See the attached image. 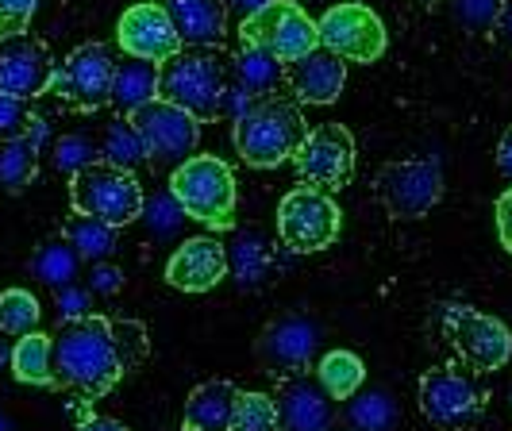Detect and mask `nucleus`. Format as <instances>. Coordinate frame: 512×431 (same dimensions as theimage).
Returning a JSON list of instances; mask_svg holds the SVG:
<instances>
[{"label":"nucleus","mask_w":512,"mask_h":431,"mask_svg":"<svg viewBox=\"0 0 512 431\" xmlns=\"http://www.w3.org/2000/svg\"><path fill=\"white\" fill-rule=\"evenodd\" d=\"M139 362H147V328L139 320H108L89 312L62 320V328L51 335L54 385L77 393L81 401L112 393Z\"/></svg>","instance_id":"nucleus-1"},{"label":"nucleus","mask_w":512,"mask_h":431,"mask_svg":"<svg viewBox=\"0 0 512 431\" xmlns=\"http://www.w3.org/2000/svg\"><path fill=\"white\" fill-rule=\"evenodd\" d=\"M305 135L308 124L297 101L262 97L235 120V151L255 170H274V166H282L297 154Z\"/></svg>","instance_id":"nucleus-2"},{"label":"nucleus","mask_w":512,"mask_h":431,"mask_svg":"<svg viewBox=\"0 0 512 431\" xmlns=\"http://www.w3.org/2000/svg\"><path fill=\"white\" fill-rule=\"evenodd\" d=\"M228 93V62L212 47H181L158 66V97L197 120H216Z\"/></svg>","instance_id":"nucleus-3"},{"label":"nucleus","mask_w":512,"mask_h":431,"mask_svg":"<svg viewBox=\"0 0 512 431\" xmlns=\"http://www.w3.org/2000/svg\"><path fill=\"white\" fill-rule=\"evenodd\" d=\"M170 193L181 204V212L205 228L228 231L235 228V174L216 154H189L170 174Z\"/></svg>","instance_id":"nucleus-4"},{"label":"nucleus","mask_w":512,"mask_h":431,"mask_svg":"<svg viewBox=\"0 0 512 431\" xmlns=\"http://www.w3.org/2000/svg\"><path fill=\"white\" fill-rule=\"evenodd\" d=\"M143 185L131 170H120L112 162H89L70 178V204L81 216H97L112 228H128L143 216Z\"/></svg>","instance_id":"nucleus-5"},{"label":"nucleus","mask_w":512,"mask_h":431,"mask_svg":"<svg viewBox=\"0 0 512 431\" xmlns=\"http://www.w3.org/2000/svg\"><path fill=\"white\" fill-rule=\"evenodd\" d=\"M239 43L262 47L289 66L308 51H316L320 35H316V20H308V12L297 0H270L266 8H258L255 16L239 24Z\"/></svg>","instance_id":"nucleus-6"},{"label":"nucleus","mask_w":512,"mask_h":431,"mask_svg":"<svg viewBox=\"0 0 512 431\" xmlns=\"http://www.w3.org/2000/svg\"><path fill=\"white\" fill-rule=\"evenodd\" d=\"M420 412L439 431H466L482 420L486 393L459 366H432L420 378Z\"/></svg>","instance_id":"nucleus-7"},{"label":"nucleus","mask_w":512,"mask_h":431,"mask_svg":"<svg viewBox=\"0 0 512 431\" xmlns=\"http://www.w3.org/2000/svg\"><path fill=\"white\" fill-rule=\"evenodd\" d=\"M128 124L135 127V135L147 151V162L154 166H174V162L181 166L189 154H197V143H201V120L162 97L135 108Z\"/></svg>","instance_id":"nucleus-8"},{"label":"nucleus","mask_w":512,"mask_h":431,"mask_svg":"<svg viewBox=\"0 0 512 431\" xmlns=\"http://www.w3.org/2000/svg\"><path fill=\"white\" fill-rule=\"evenodd\" d=\"M339 224H343V212L332 201V193L312 189V185H297L278 204V235L285 247L301 254L332 247L339 239Z\"/></svg>","instance_id":"nucleus-9"},{"label":"nucleus","mask_w":512,"mask_h":431,"mask_svg":"<svg viewBox=\"0 0 512 431\" xmlns=\"http://www.w3.org/2000/svg\"><path fill=\"white\" fill-rule=\"evenodd\" d=\"M316 35H320V47L339 54L343 62H378L389 51L385 24L374 16V8H366L359 0L328 8L316 20Z\"/></svg>","instance_id":"nucleus-10"},{"label":"nucleus","mask_w":512,"mask_h":431,"mask_svg":"<svg viewBox=\"0 0 512 431\" xmlns=\"http://www.w3.org/2000/svg\"><path fill=\"white\" fill-rule=\"evenodd\" d=\"M443 331L451 335L455 351H459L474 370L493 374L501 366H509L512 358V335L501 320H493L486 312L470 305H443Z\"/></svg>","instance_id":"nucleus-11"},{"label":"nucleus","mask_w":512,"mask_h":431,"mask_svg":"<svg viewBox=\"0 0 512 431\" xmlns=\"http://www.w3.org/2000/svg\"><path fill=\"white\" fill-rule=\"evenodd\" d=\"M301 185L335 193L355 174V135L343 124H320L305 135V143L293 154Z\"/></svg>","instance_id":"nucleus-12"},{"label":"nucleus","mask_w":512,"mask_h":431,"mask_svg":"<svg viewBox=\"0 0 512 431\" xmlns=\"http://www.w3.org/2000/svg\"><path fill=\"white\" fill-rule=\"evenodd\" d=\"M112 74H116L112 51L104 43H81L77 51H70L62 66H54L47 93L93 112V108L112 101Z\"/></svg>","instance_id":"nucleus-13"},{"label":"nucleus","mask_w":512,"mask_h":431,"mask_svg":"<svg viewBox=\"0 0 512 431\" xmlns=\"http://www.w3.org/2000/svg\"><path fill=\"white\" fill-rule=\"evenodd\" d=\"M378 201L393 220H420L439 204L443 178L439 166L428 158H409V162H389L378 174Z\"/></svg>","instance_id":"nucleus-14"},{"label":"nucleus","mask_w":512,"mask_h":431,"mask_svg":"<svg viewBox=\"0 0 512 431\" xmlns=\"http://www.w3.org/2000/svg\"><path fill=\"white\" fill-rule=\"evenodd\" d=\"M54 77L51 47L35 35H8L0 39V93L16 101H35L47 93Z\"/></svg>","instance_id":"nucleus-15"},{"label":"nucleus","mask_w":512,"mask_h":431,"mask_svg":"<svg viewBox=\"0 0 512 431\" xmlns=\"http://www.w3.org/2000/svg\"><path fill=\"white\" fill-rule=\"evenodd\" d=\"M116 43L128 58H147V62H166L181 51V35L166 12V4H154V0L131 4L120 16Z\"/></svg>","instance_id":"nucleus-16"},{"label":"nucleus","mask_w":512,"mask_h":431,"mask_svg":"<svg viewBox=\"0 0 512 431\" xmlns=\"http://www.w3.org/2000/svg\"><path fill=\"white\" fill-rule=\"evenodd\" d=\"M274 405H278V431H332L335 424L332 397L308 370L282 378Z\"/></svg>","instance_id":"nucleus-17"},{"label":"nucleus","mask_w":512,"mask_h":431,"mask_svg":"<svg viewBox=\"0 0 512 431\" xmlns=\"http://www.w3.org/2000/svg\"><path fill=\"white\" fill-rule=\"evenodd\" d=\"M228 278V251L220 239L193 235L166 262V281L181 293H208Z\"/></svg>","instance_id":"nucleus-18"},{"label":"nucleus","mask_w":512,"mask_h":431,"mask_svg":"<svg viewBox=\"0 0 512 431\" xmlns=\"http://www.w3.org/2000/svg\"><path fill=\"white\" fill-rule=\"evenodd\" d=\"M312 355H316V328L305 316H278L266 324L258 339V358L282 378L308 370Z\"/></svg>","instance_id":"nucleus-19"},{"label":"nucleus","mask_w":512,"mask_h":431,"mask_svg":"<svg viewBox=\"0 0 512 431\" xmlns=\"http://www.w3.org/2000/svg\"><path fill=\"white\" fill-rule=\"evenodd\" d=\"M285 81L301 104H335L347 85V62L339 54L316 47L305 58L285 66Z\"/></svg>","instance_id":"nucleus-20"},{"label":"nucleus","mask_w":512,"mask_h":431,"mask_svg":"<svg viewBox=\"0 0 512 431\" xmlns=\"http://www.w3.org/2000/svg\"><path fill=\"white\" fill-rule=\"evenodd\" d=\"M239 385L224 378H212L197 385L185 401L181 431H235V408H239Z\"/></svg>","instance_id":"nucleus-21"},{"label":"nucleus","mask_w":512,"mask_h":431,"mask_svg":"<svg viewBox=\"0 0 512 431\" xmlns=\"http://www.w3.org/2000/svg\"><path fill=\"white\" fill-rule=\"evenodd\" d=\"M166 12L178 27L181 43H189V47H216L228 31L224 0H170Z\"/></svg>","instance_id":"nucleus-22"},{"label":"nucleus","mask_w":512,"mask_h":431,"mask_svg":"<svg viewBox=\"0 0 512 431\" xmlns=\"http://www.w3.org/2000/svg\"><path fill=\"white\" fill-rule=\"evenodd\" d=\"M158 97V62L147 58H124L116 62V74H112V108H120L124 116H131L135 108L151 104Z\"/></svg>","instance_id":"nucleus-23"},{"label":"nucleus","mask_w":512,"mask_h":431,"mask_svg":"<svg viewBox=\"0 0 512 431\" xmlns=\"http://www.w3.org/2000/svg\"><path fill=\"white\" fill-rule=\"evenodd\" d=\"M235 85L243 93H251L255 101H262V97L278 93L285 85V62H278L274 54L262 51V47L243 43L239 54H235Z\"/></svg>","instance_id":"nucleus-24"},{"label":"nucleus","mask_w":512,"mask_h":431,"mask_svg":"<svg viewBox=\"0 0 512 431\" xmlns=\"http://www.w3.org/2000/svg\"><path fill=\"white\" fill-rule=\"evenodd\" d=\"M316 381L324 385V393L332 401H351L366 381V366L355 351H328L316 362Z\"/></svg>","instance_id":"nucleus-25"},{"label":"nucleus","mask_w":512,"mask_h":431,"mask_svg":"<svg viewBox=\"0 0 512 431\" xmlns=\"http://www.w3.org/2000/svg\"><path fill=\"white\" fill-rule=\"evenodd\" d=\"M62 239L74 247V254L81 262H104L108 254L116 251V228L97 220V216H81V212H74L66 220Z\"/></svg>","instance_id":"nucleus-26"},{"label":"nucleus","mask_w":512,"mask_h":431,"mask_svg":"<svg viewBox=\"0 0 512 431\" xmlns=\"http://www.w3.org/2000/svg\"><path fill=\"white\" fill-rule=\"evenodd\" d=\"M12 374L24 385H54L51 370V335L43 331H27L12 347Z\"/></svg>","instance_id":"nucleus-27"},{"label":"nucleus","mask_w":512,"mask_h":431,"mask_svg":"<svg viewBox=\"0 0 512 431\" xmlns=\"http://www.w3.org/2000/svg\"><path fill=\"white\" fill-rule=\"evenodd\" d=\"M401 420V408L397 397L385 393V389H366L355 393L351 405H347V424L355 431H393Z\"/></svg>","instance_id":"nucleus-28"},{"label":"nucleus","mask_w":512,"mask_h":431,"mask_svg":"<svg viewBox=\"0 0 512 431\" xmlns=\"http://www.w3.org/2000/svg\"><path fill=\"white\" fill-rule=\"evenodd\" d=\"M35 174H39V151L27 143L24 135L4 139L0 143V185L8 193H20L35 181Z\"/></svg>","instance_id":"nucleus-29"},{"label":"nucleus","mask_w":512,"mask_h":431,"mask_svg":"<svg viewBox=\"0 0 512 431\" xmlns=\"http://www.w3.org/2000/svg\"><path fill=\"white\" fill-rule=\"evenodd\" d=\"M77 258L74 247L66 243V239H54V243H43L35 258H31V270H35V278L54 285V289H66V285H74L77 278Z\"/></svg>","instance_id":"nucleus-30"},{"label":"nucleus","mask_w":512,"mask_h":431,"mask_svg":"<svg viewBox=\"0 0 512 431\" xmlns=\"http://www.w3.org/2000/svg\"><path fill=\"white\" fill-rule=\"evenodd\" d=\"M0 331L4 335H27L39 331V301L27 289H8L0 293Z\"/></svg>","instance_id":"nucleus-31"},{"label":"nucleus","mask_w":512,"mask_h":431,"mask_svg":"<svg viewBox=\"0 0 512 431\" xmlns=\"http://www.w3.org/2000/svg\"><path fill=\"white\" fill-rule=\"evenodd\" d=\"M143 158H147V151H143V143H139V135H135V127L128 120H116V124L108 127V135H104V162H112L120 170H131Z\"/></svg>","instance_id":"nucleus-32"},{"label":"nucleus","mask_w":512,"mask_h":431,"mask_svg":"<svg viewBox=\"0 0 512 431\" xmlns=\"http://www.w3.org/2000/svg\"><path fill=\"white\" fill-rule=\"evenodd\" d=\"M235 431H278V405L266 393H239Z\"/></svg>","instance_id":"nucleus-33"},{"label":"nucleus","mask_w":512,"mask_h":431,"mask_svg":"<svg viewBox=\"0 0 512 431\" xmlns=\"http://www.w3.org/2000/svg\"><path fill=\"white\" fill-rule=\"evenodd\" d=\"M143 216H147V224H151L154 235H174L181 228V220H189L185 212H181V204L174 201V193L166 189L162 197H154V201H143Z\"/></svg>","instance_id":"nucleus-34"},{"label":"nucleus","mask_w":512,"mask_h":431,"mask_svg":"<svg viewBox=\"0 0 512 431\" xmlns=\"http://www.w3.org/2000/svg\"><path fill=\"white\" fill-rule=\"evenodd\" d=\"M93 143L89 139H81V135H62L58 143H54V166L62 170V174H70L74 178L81 166H89V162H97L93 158Z\"/></svg>","instance_id":"nucleus-35"},{"label":"nucleus","mask_w":512,"mask_h":431,"mask_svg":"<svg viewBox=\"0 0 512 431\" xmlns=\"http://www.w3.org/2000/svg\"><path fill=\"white\" fill-rule=\"evenodd\" d=\"M501 4H505V0H451V16H455L462 27H470V31H486V27H493V20H497Z\"/></svg>","instance_id":"nucleus-36"},{"label":"nucleus","mask_w":512,"mask_h":431,"mask_svg":"<svg viewBox=\"0 0 512 431\" xmlns=\"http://www.w3.org/2000/svg\"><path fill=\"white\" fill-rule=\"evenodd\" d=\"M35 8H39V0H0V39L24 35Z\"/></svg>","instance_id":"nucleus-37"},{"label":"nucleus","mask_w":512,"mask_h":431,"mask_svg":"<svg viewBox=\"0 0 512 431\" xmlns=\"http://www.w3.org/2000/svg\"><path fill=\"white\" fill-rule=\"evenodd\" d=\"M27 120H31L27 101H16V97H4V93H0V139H16V135H24Z\"/></svg>","instance_id":"nucleus-38"},{"label":"nucleus","mask_w":512,"mask_h":431,"mask_svg":"<svg viewBox=\"0 0 512 431\" xmlns=\"http://www.w3.org/2000/svg\"><path fill=\"white\" fill-rule=\"evenodd\" d=\"M120 289H124V274H120L116 266L93 262V274H89V293H104V297H112V293H120Z\"/></svg>","instance_id":"nucleus-39"},{"label":"nucleus","mask_w":512,"mask_h":431,"mask_svg":"<svg viewBox=\"0 0 512 431\" xmlns=\"http://www.w3.org/2000/svg\"><path fill=\"white\" fill-rule=\"evenodd\" d=\"M58 308H62V320H77V316H89V293L77 289V285H66L58 293Z\"/></svg>","instance_id":"nucleus-40"},{"label":"nucleus","mask_w":512,"mask_h":431,"mask_svg":"<svg viewBox=\"0 0 512 431\" xmlns=\"http://www.w3.org/2000/svg\"><path fill=\"white\" fill-rule=\"evenodd\" d=\"M497 231H501V243L512 254V185L497 197Z\"/></svg>","instance_id":"nucleus-41"},{"label":"nucleus","mask_w":512,"mask_h":431,"mask_svg":"<svg viewBox=\"0 0 512 431\" xmlns=\"http://www.w3.org/2000/svg\"><path fill=\"white\" fill-rule=\"evenodd\" d=\"M493 35H497V43L501 47H509L512 51V0H505L501 4V12H497V20H493V27H489Z\"/></svg>","instance_id":"nucleus-42"},{"label":"nucleus","mask_w":512,"mask_h":431,"mask_svg":"<svg viewBox=\"0 0 512 431\" xmlns=\"http://www.w3.org/2000/svg\"><path fill=\"white\" fill-rule=\"evenodd\" d=\"M251 104H255V97H251V93H243L239 85H231L228 93H224V112H228L231 120H239V116H243Z\"/></svg>","instance_id":"nucleus-43"},{"label":"nucleus","mask_w":512,"mask_h":431,"mask_svg":"<svg viewBox=\"0 0 512 431\" xmlns=\"http://www.w3.org/2000/svg\"><path fill=\"white\" fill-rule=\"evenodd\" d=\"M258 247H262V243H247V247H243V262H239V274H243L247 281H255L258 274H262V262H258Z\"/></svg>","instance_id":"nucleus-44"},{"label":"nucleus","mask_w":512,"mask_h":431,"mask_svg":"<svg viewBox=\"0 0 512 431\" xmlns=\"http://www.w3.org/2000/svg\"><path fill=\"white\" fill-rule=\"evenodd\" d=\"M77 431H128V424H120V420H112V416H85Z\"/></svg>","instance_id":"nucleus-45"},{"label":"nucleus","mask_w":512,"mask_h":431,"mask_svg":"<svg viewBox=\"0 0 512 431\" xmlns=\"http://www.w3.org/2000/svg\"><path fill=\"white\" fill-rule=\"evenodd\" d=\"M497 170L512 181V127L501 135V143H497Z\"/></svg>","instance_id":"nucleus-46"},{"label":"nucleus","mask_w":512,"mask_h":431,"mask_svg":"<svg viewBox=\"0 0 512 431\" xmlns=\"http://www.w3.org/2000/svg\"><path fill=\"white\" fill-rule=\"evenodd\" d=\"M266 4H270V0H224V8H235L243 20H247V16H255L258 8H266Z\"/></svg>","instance_id":"nucleus-47"},{"label":"nucleus","mask_w":512,"mask_h":431,"mask_svg":"<svg viewBox=\"0 0 512 431\" xmlns=\"http://www.w3.org/2000/svg\"><path fill=\"white\" fill-rule=\"evenodd\" d=\"M0 431H4V424H0Z\"/></svg>","instance_id":"nucleus-48"}]
</instances>
